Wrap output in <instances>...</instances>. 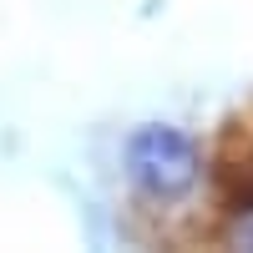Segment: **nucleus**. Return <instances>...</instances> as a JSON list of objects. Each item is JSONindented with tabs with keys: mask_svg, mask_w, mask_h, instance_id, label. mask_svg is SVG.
Returning a JSON list of instances; mask_svg holds the SVG:
<instances>
[{
	"mask_svg": "<svg viewBox=\"0 0 253 253\" xmlns=\"http://www.w3.org/2000/svg\"><path fill=\"white\" fill-rule=\"evenodd\" d=\"M126 167H132V177L152 198H182L187 187L198 182L203 162H198L193 137L172 132V126H142V132L126 142Z\"/></svg>",
	"mask_w": 253,
	"mask_h": 253,
	"instance_id": "obj_1",
	"label": "nucleus"
},
{
	"mask_svg": "<svg viewBox=\"0 0 253 253\" xmlns=\"http://www.w3.org/2000/svg\"><path fill=\"white\" fill-rule=\"evenodd\" d=\"M233 238L253 248V203H248V208H243V213H238V228H233Z\"/></svg>",
	"mask_w": 253,
	"mask_h": 253,
	"instance_id": "obj_2",
	"label": "nucleus"
}]
</instances>
